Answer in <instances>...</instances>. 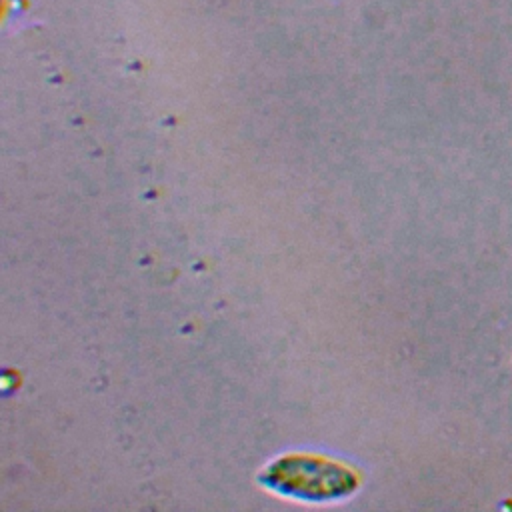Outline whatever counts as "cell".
I'll return each instance as SVG.
<instances>
[{
    "mask_svg": "<svg viewBox=\"0 0 512 512\" xmlns=\"http://www.w3.org/2000/svg\"><path fill=\"white\" fill-rule=\"evenodd\" d=\"M262 482L280 494L302 500H338L354 492V474L334 462L318 458H282L268 466Z\"/></svg>",
    "mask_w": 512,
    "mask_h": 512,
    "instance_id": "cell-1",
    "label": "cell"
}]
</instances>
